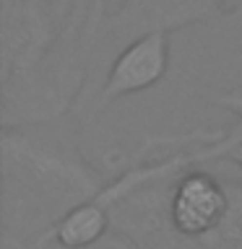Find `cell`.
<instances>
[{
  "instance_id": "6da1fadb",
  "label": "cell",
  "mask_w": 242,
  "mask_h": 249,
  "mask_svg": "<svg viewBox=\"0 0 242 249\" xmlns=\"http://www.w3.org/2000/svg\"><path fill=\"white\" fill-rule=\"evenodd\" d=\"M120 0H0V122H60L97 78Z\"/></svg>"
},
{
  "instance_id": "7a4b0ae2",
  "label": "cell",
  "mask_w": 242,
  "mask_h": 249,
  "mask_svg": "<svg viewBox=\"0 0 242 249\" xmlns=\"http://www.w3.org/2000/svg\"><path fill=\"white\" fill-rule=\"evenodd\" d=\"M112 171L99 169L60 122L0 132V233L3 249H26L70 210L99 197Z\"/></svg>"
},
{
  "instance_id": "3957f363",
  "label": "cell",
  "mask_w": 242,
  "mask_h": 249,
  "mask_svg": "<svg viewBox=\"0 0 242 249\" xmlns=\"http://www.w3.org/2000/svg\"><path fill=\"white\" fill-rule=\"evenodd\" d=\"M237 8H242V0H120L109 16L94 83H101L112 57L138 36L154 31L172 34L195 23L219 21Z\"/></svg>"
},
{
  "instance_id": "277c9868",
  "label": "cell",
  "mask_w": 242,
  "mask_h": 249,
  "mask_svg": "<svg viewBox=\"0 0 242 249\" xmlns=\"http://www.w3.org/2000/svg\"><path fill=\"white\" fill-rule=\"evenodd\" d=\"M169 70V34L154 31L143 34L112 57L104 70L91 104L86 107V117L104 114L112 104L125 96L148 91L167 75Z\"/></svg>"
},
{
  "instance_id": "5b68a950",
  "label": "cell",
  "mask_w": 242,
  "mask_h": 249,
  "mask_svg": "<svg viewBox=\"0 0 242 249\" xmlns=\"http://www.w3.org/2000/svg\"><path fill=\"white\" fill-rule=\"evenodd\" d=\"M206 99L214 107H222L226 112H232L237 117V122H234L229 130H190V132H182L185 145H180V148H182L185 169L208 166V163H214L219 159H229L237 148H242V91L211 93ZM172 143H175V140H172Z\"/></svg>"
},
{
  "instance_id": "8992f818",
  "label": "cell",
  "mask_w": 242,
  "mask_h": 249,
  "mask_svg": "<svg viewBox=\"0 0 242 249\" xmlns=\"http://www.w3.org/2000/svg\"><path fill=\"white\" fill-rule=\"evenodd\" d=\"M109 231H112V213H109L104 205H99L97 197H94L91 202H86V205L70 210V213L42 239H50L55 244L68 247V249H81V247L97 244V241L104 239Z\"/></svg>"
},
{
  "instance_id": "52a82bcc",
  "label": "cell",
  "mask_w": 242,
  "mask_h": 249,
  "mask_svg": "<svg viewBox=\"0 0 242 249\" xmlns=\"http://www.w3.org/2000/svg\"><path fill=\"white\" fill-rule=\"evenodd\" d=\"M26 249H68V247H60V244H55V241H50V239H42V241H37V244H31ZM81 249H143V247L136 244L130 236H125V233L112 229L104 239H99L97 244H89V247H81Z\"/></svg>"
},
{
  "instance_id": "ba28073f",
  "label": "cell",
  "mask_w": 242,
  "mask_h": 249,
  "mask_svg": "<svg viewBox=\"0 0 242 249\" xmlns=\"http://www.w3.org/2000/svg\"><path fill=\"white\" fill-rule=\"evenodd\" d=\"M229 161L234 163V166H240V171H242V148H237V151L229 156Z\"/></svg>"
}]
</instances>
